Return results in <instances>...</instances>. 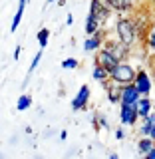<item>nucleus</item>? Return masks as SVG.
<instances>
[{
    "label": "nucleus",
    "mask_w": 155,
    "mask_h": 159,
    "mask_svg": "<svg viewBox=\"0 0 155 159\" xmlns=\"http://www.w3.org/2000/svg\"><path fill=\"white\" fill-rule=\"evenodd\" d=\"M113 32H116V38L119 42H123L129 48H135L139 42L137 30H135V20H133V14H125V16H117L116 24H113Z\"/></svg>",
    "instance_id": "obj_1"
},
{
    "label": "nucleus",
    "mask_w": 155,
    "mask_h": 159,
    "mask_svg": "<svg viewBox=\"0 0 155 159\" xmlns=\"http://www.w3.org/2000/svg\"><path fill=\"white\" fill-rule=\"evenodd\" d=\"M135 74H137V68L133 66V64H129V60H127V62H119L117 66L109 72V80L119 84V86H125V84H133Z\"/></svg>",
    "instance_id": "obj_2"
},
{
    "label": "nucleus",
    "mask_w": 155,
    "mask_h": 159,
    "mask_svg": "<svg viewBox=\"0 0 155 159\" xmlns=\"http://www.w3.org/2000/svg\"><path fill=\"white\" fill-rule=\"evenodd\" d=\"M103 48L109 50L119 62H127V60L131 58V52H133L129 46H125L123 42H119L117 38H109V36L106 38V42H103Z\"/></svg>",
    "instance_id": "obj_3"
},
{
    "label": "nucleus",
    "mask_w": 155,
    "mask_h": 159,
    "mask_svg": "<svg viewBox=\"0 0 155 159\" xmlns=\"http://www.w3.org/2000/svg\"><path fill=\"white\" fill-rule=\"evenodd\" d=\"M133 86L139 89L141 96H151V92H153V80H151L149 70H145V68H139L137 70L135 80H133Z\"/></svg>",
    "instance_id": "obj_4"
},
{
    "label": "nucleus",
    "mask_w": 155,
    "mask_h": 159,
    "mask_svg": "<svg viewBox=\"0 0 155 159\" xmlns=\"http://www.w3.org/2000/svg\"><path fill=\"white\" fill-rule=\"evenodd\" d=\"M139 119L141 117H139V113H137L135 103H133V106H129V103H119V121H121L123 127L137 125Z\"/></svg>",
    "instance_id": "obj_5"
},
{
    "label": "nucleus",
    "mask_w": 155,
    "mask_h": 159,
    "mask_svg": "<svg viewBox=\"0 0 155 159\" xmlns=\"http://www.w3.org/2000/svg\"><path fill=\"white\" fill-rule=\"evenodd\" d=\"M88 14H92V16H96L99 22H102V26L103 24L107 22L109 18H112V8L107 6V2L106 0H92V2H89V12ZM106 28V26H103Z\"/></svg>",
    "instance_id": "obj_6"
},
{
    "label": "nucleus",
    "mask_w": 155,
    "mask_h": 159,
    "mask_svg": "<svg viewBox=\"0 0 155 159\" xmlns=\"http://www.w3.org/2000/svg\"><path fill=\"white\" fill-rule=\"evenodd\" d=\"M107 6L112 8L113 14L117 16H125V14H133L137 8V0H107Z\"/></svg>",
    "instance_id": "obj_7"
},
{
    "label": "nucleus",
    "mask_w": 155,
    "mask_h": 159,
    "mask_svg": "<svg viewBox=\"0 0 155 159\" xmlns=\"http://www.w3.org/2000/svg\"><path fill=\"white\" fill-rule=\"evenodd\" d=\"M93 64H98V66H102V68H106L107 72H112L113 68L119 64V60L113 56L109 50L106 48H99L98 52H96V58H93Z\"/></svg>",
    "instance_id": "obj_8"
},
{
    "label": "nucleus",
    "mask_w": 155,
    "mask_h": 159,
    "mask_svg": "<svg viewBox=\"0 0 155 159\" xmlns=\"http://www.w3.org/2000/svg\"><path fill=\"white\" fill-rule=\"evenodd\" d=\"M106 38H107L106 28H99L96 34H92V36L86 38V42H84V50H86V52H98L99 48H103Z\"/></svg>",
    "instance_id": "obj_9"
},
{
    "label": "nucleus",
    "mask_w": 155,
    "mask_h": 159,
    "mask_svg": "<svg viewBox=\"0 0 155 159\" xmlns=\"http://www.w3.org/2000/svg\"><path fill=\"white\" fill-rule=\"evenodd\" d=\"M89 98H92V89H89L88 84H84V86L78 89V93L74 96V99H72V109H74V111H82V109H86L88 103H89Z\"/></svg>",
    "instance_id": "obj_10"
},
{
    "label": "nucleus",
    "mask_w": 155,
    "mask_h": 159,
    "mask_svg": "<svg viewBox=\"0 0 155 159\" xmlns=\"http://www.w3.org/2000/svg\"><path fill=\"white\" fill-rule=\"evenodd\" d=\"M103 89H106V98H107L109 103H113V106H119V103H121V86H119V84L107 80V82L103 84Z\"/></svg>",
    "instance_id": "obj_11"
},
{
    "label": "nucleus",
    "mask_w": 155,
    "mask_h": 159,
    "mask_svg": "<svg viewBox=\"0 0 155 159\" xmlns=\"http://www.w3.org/2000/svg\"><path fill=\"white\" fill-rule=\"evenodd\" d=\"M141 46L145 48V52L149 54V56L155 58V20L149 22L147 32H145V36H143V40H141Z\"/></svg>",
    "instance_id": "obj_12"
},
{
    "label": "nucleus",
    "mask_w": 155,
    "mask_h": 159,
    "mask_svg": "<svg viewBox=\"0 0 155 159\" xmlns=\"http://www.w3.org/2000/svg\"><path fill=\"white\" fill-rule=\"evenodd\" d=\"M139 98H141V93H139V89L133 86V84H125V86H121V103H129V106H133V103H137Z\"/></svg>",
    "instance_id": "obj_13"
},
{
    "label": "nucleus",
    "mask_w": 155,
    "mask_h": 159,
    "mask_svg": "<svg viewBox=\"0 0 155 159\" xmlns=\"http://www.w3.org/2000/svg\"><path fill=\"white\" fill-rule=\"evenodd\" d=\"M135 107H137V113H139V117H147L149 113L155 109L153 106V99L149 98V96H141L137 99V103H135Z\"/></svg>",
    "instance_id": "obj_14"
},
{
    "label": "nucleus",
    "mask_w": 155,
    "mask_h": 159,
    "mask_svg": "<svg viewBox=\"0 0 155 159\" xmlns=\"http://www.w3.org/2000/svg\"><path fill=\"white\" fill-rule=\"evenodd\" d=\"M99 28H103V26H102V22H99V20H98L96 16L88 14V18H86V26H84L86 34H88V36H92V34H96Z\"/></svg>",
    "instance_id": "obj_15"
},
{
    "label": "nucleus",
    "mask_w": 155,
    "mask_h": 159,
    "mask_svg": "<svg viewBox=\"0 0 155 159\" xmlns=\"http://www.w3.org/2000/svg\"><path fill=\"white\" fill-rule=\"evenodd\" d=\"M92 78L96 80V82H99L103 86V84L109 80V72L106 68H102V66H98V64H93V70H92Z\"/></svg>",
    "instance_id": "obj_16"
},
{
    "label": "nucleus",
    "mask_w": 155,
    "mask_h": 159,
    "mask_svg": "<svg viewBox=\"0 0 155 159\" xmlns=\"http://www.w3.org/2000/svg\"><path fill=\"white\" fill-rule=\"evenodd\" d=\"M153 147H155V141H153L151 137H139V139H137V151L141 153V155L149 153Z\"/></svg>",
    "instance_id": "obj_17"
},
{
    "label": "nucleus",
    "mask_w": 155,
    "mask_h": 159,
    "mask_svg": "<svg viewBox=\"0 0 155 159\" xmlns=\"http://www.w3.org/2000/svg\"><path fill=\"white\" fill-rule=\"evenodd\" d=\"M92 123H93V129L96 131H99V129H109V121H107V117L103 116V113H93V117H92Z\"/></svg>",
    "instance_id": "obj_18"
},
{
    "label": "nucleus",
    "mask_w": 155,
    "mask_h": 159,
    "mask_svg": "<svg viewBox=\"0 0 155 159\" xmlns=\"http://www.w3.org/2000/svg\"><path fill=\"white\" fill-rule=\"evenodd\" d=\"M30 106H32V96H30V93H22L16 102V109L18 111H26Z\"/></svg>",
    "instance_id": "obj_19"
},
{
    "label": "nucleus",
    "mask_w": 155,
    "mask_h": 159,
    "mask_svg": "<svg viewBox=\"0 0 155 159\" xmlns=\"http://www.w3.org/2000/svg\"><path fill=\"white\" fill-rule=\"evenodd\" d=\"M36 40H38L40 48L44 50V48L48 46V42H50V30H48V28H40L38 34H36Z\"/></svg>",
    "instance_id": "obj_20"
},
{
    "label": "nucleus",
    "mask_w": 155,
    "mask_h": 159,
    "mask_svg": "<svg viewBox=\"0 0 155 159\" xmlns=\"http://www.w3.org/2000/svg\"><path fill=\"white\" fill-rule=\"evenodd\" d=\"M78 66H80V62H78L76 58H66V60L62 62V68H64V70H76Z\"/></svg>",
    "instance_id": "obj_21"
},
{
    "label": "nucleus",
    "mask_w": 155,
    "mask_h": 159,
    "mask_svg": "<svg viewBox=\"0 0 155 159\" xmlns=\"http://www.w3.org/2000/svg\"><path fill=\"white\" fill-rule=\"evenodd\" d=\"M40 60H42V48H40V52H36V56L32 58V62H30V70H28V74H34V70L38 68V64H40Z\"/></svg>",
    "instance_id": "obj_22"
},
{
    "label": "nucleus",
    "mask_w": 155,
    "mask_h": 159,
    "mask_svg": "<svg viewBox=\"0 0 155 159\" xmlns=\"http://www.w3.org/2000/svg\"><path fill=\"white\" fill-rule=\"evenodd\" d=\"M116 139L117 141H121V139H125V131H123V125H119V127H116Z\"/></svg>",
    "instance_id": "obj_23"
},
{
    "label": "nucleus",
    "mask_w": 155,
    "mask_h": 159,
    "mask_svg": "<svg viewBox=\"0 0 155 159\" xmlns=\"http://www.w3.org/2000/svg\"><path fill=\"white\" fill-rule=\"evenodd\" d=\"M20 54H22V46H16V48H14V60H18Z\"/></svg>",
    "instance_id": "obj_24"
},
{
    "label": "nucleus",
    "mask_w": 155,
    "mask_h": 159,
    "mask_svg": "<svg viewBox=\"0 0 155 159\" xmlns=\"http://www.w3.org/2000/svg\"><path fill=\"white\" fill-rule=\"evenodd\" d=\"M143 159H155V147H153L149 153H145V155H143Z\"/></svg>",
    "instance_id": "obj_25"
},
{
    "label": "nucleus",
    "mask_w": 155,
    "mask_h": 159,
    "mask_svg": "<svg viewBox=\"0 0 155 159\" xmlns=\"http://www.w3.org/2000/svg\"><path fill=\"white\" fill-rule=\"evenodd\" d=\"M149 74H151V80H153V88H155V64L151 66V72H149Z\"/></svg>",
    "instance_id": "obj_26"
},
{
    "label": "nucleus",
    "mask_w": 155,
    "mask_h": 159,
    "mask_svg": "<svg viewBox=\"0 0 155 159\" xmlns=\"http://www.w3.org/2000/svg\"><path fill=\"white\" fill-rule=\"evenodd\" d=\"M68 137V131H60V141H66Z\"/></svg>",
    "instance_id": "obj_27"
},
{
    "label": "nucleus",
    "mask_w": 155,
    "mask_h": 159,
    "mask_svg": "<svg viewBox=\"0 0 155 159\" xmlns=\"http://www.w3.org/2000/svg\"><path fill=\"white\" fill-rule=\"evenodd\" d=\"M26 4H28V0H18V8H26Z\"/></svg>",
    "instance_id": "obj_28"
},
{
    "label": "nucleus",
    "mask_w": 155,
    "mask_h": 159,
    "mask_svg": "<svg viewBox=\"0 0 155 159\" xmlns=\"http://www.w3.org/2000/svg\"><path fill=\"white\" fill-rule=\"evenodd\" d=\"M72 22H74V16H72V14H68V16H66V24L70 26V24H72Z\"/></svg>",
    "instance_id": "obj_29"
},
{
    "label": "nucleus",
    "mask_w": 155,
    "mask_h": 159,
    "mask_svg": "<svg viewBox=\"0 0 155 159\" xmlns=\"http://www.w3.org/2000/svg\"><path fill=\"white\" fill-rule=\"evenodd\" d=\"M109 159H119V157H117V153H112V155H109Z\"/></svg>",
    "instance_id": "obj_30"
},
{
    "label": "nucleus",
    "mask_w": 155,
    "mask_h": 159,
    "mask_svg": "<svg viewBox=\"0 0 155 159\" xmlns=\"http://www.w3.org/2000/svg\"><path fill=\"white\" fill-rule=\"evenodd\" d=\"M52 2H56V0H48V4H52Z\"/></svg>",
    "instance_id": "obj_31"
},
{
    "label": "nucleus",
    "mask_w": 155,
    "mask_h": 159,
    "mask_svg": "<svg viewBox=\"0 0 155 159\" xmlns=\"http://www.w3.org/2000/svg\"><path fill=\"white\" fill-rule=\"evenodd\" d=\"M106 2H107V0H106Z\"/></svg>",
    "instance_id": "obj_32"
}]
</instances>
